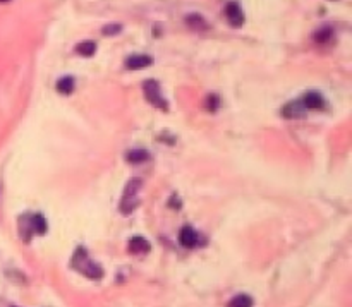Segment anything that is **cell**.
<instances>
[{
  "label": "cell",
  "instance_id": "obj_1",
  "mask_svg": "<svg viewBox=\"0 0 352 307\" xmlns=\"http://www.w3.org/2000/svg\"><path fill=\"white\" fill-rule=\"evenodd\" d=\"M143 91H144V96H146V100L150 101L153 107L162 108V110H167V101H165V98L162 96L160 86H158V83H156L155 79L144 81Z\"/></svg>",
  "mask_w": 352,
  "mask_h": 307
},
{
  "label": "cell",
  "instance_id": "obj_2",
  "mask_svg": "<svg viewBox=\"0 0 352 307\" xmlns=\"http://www.w3.org/2000/svg\"><path fill=\"white\" fill-rule=\"evenodd\" d=\"M139 189H141V180H139V179L129 180L127 187H125V191H124L122 204H120V208H122V211H124L125 215L131 213V211H134V208L138 206V202H133V199L136 197V194H138Z\"/></svg>",
  "mask_w": 352,
  "mask_h": 307
},
{
  "label": "cell",
  "instance_id": "obj_3",
  "mask_svg": "<svg viewBox=\"0 0 352 307\" xmlns=\"http://www.w3.org/2000/svg\"><path fill=\"white\" fill-rule=\"evenodd\" d=\"M225 16H227V21L230 22V26H234V28H241L246 21L244 12H242V9L239 7L236 2H230L225 6Z\"/></svg>",
  "mask_w": 352,
  "mask_h": 307
},
{
  "label": "cell",
  "instance_id": "obj_4",
  "mask_svg": "<svg viewBox=\"0 0 352 307\" xmlns=\"http://www.w3.org/2000/svg\"><path fill=\"white\" fill-rule=\"evenodd\" d=\"M179 241H180V244H182L184 247H187V249H193V247H196L198 244H200V235L194 232V228L184 227L182 230H180Z\"/></svg>",
  "mask_w": 352,
  "mask_h": 307
},
{
  "label": "cell",
  "instance_id": "obj_5",
  "mask_svg": "<svg viewBox=\"0 0 352 307\" xmlns=\"http://www.w3.org/2000/svg\"><path fill=\"white\" fill-rule=\"evenodd\" d=\"M153 64V58L148 55H131L125 58V67L131 71H139L144 69V67L151 65Z\"/></svg>",
  "mask_w": 352,
  "mask_h": 307
},
{
  "label": "cell",
  "instance_id": "obj_6",
  "mask_svg": "<svg viewBox=\"0 0 352 307\" xmlns=\"http://www.w3.org/2000/svg\"><path fill=\"white\" fill-rule=\"evenodd\" d=\"M302 105H304V108H311V110H319V108H323L325 100L319 93L311 91L302 98Z\"/></svg>",
  "mask_w": 352,
  "mask_h": 307
},
{
  "label": "cell",
  "instance_id": "obj_7",
  "mask_svg": "<svg viewBox=\"0 0 352 307\" xmlns=\"http://www.w3.org/2000/svg\"><path fill=\"white\" fill-rule=\"evenodd\" d=\"M302 114H304L302 101H292L285 108H282V115L287 117V119H296V117H301Z\"/></svg>",
  "mask_w": 352,
  "mask_h": 307
},
{
  "label": "cell",
  "instance_id": "obj_8",
  "mask_svg": "<svg viewBox=\"0 0 352 307\" xmlns=\"http://www.w3.org/2000/svg\"><path fill=\"white\" fill-rule=\"evenodd\" d=\"M186 24L194 31H203V29H208V22L203 19V16L200 14H191L186 17Z\"/></svg>",
  "mask_w": 352,
  "mask_h": 307
},
{
  "label": "cell",
  "instance_id": "obj_9",
  "mask_svg": "<svg viewBox=\"0 0 352 307\" xmlns=\"http://www.w3.org/2000/svg\"><path fill=\"white\" fill-rule=\"evenodd\" d=\"M129 251L131 252H148L150 251V242L143 237H133L129 241Z\"/></svg>",
  "mask_w": 352,
  "mask_h": 307
},
{
  "label": "cell",
  "instance_id": "obj_10",
  "mask_svg": "<svg viewBox=\"0 0 352 307\" xmlns=\"http://www.w3.org/2000/svg\"><path fill=\"white\" fill-rule=\"evenodd\" d=\"M57 91L62 94H71L74 91V79L71 76H66V78L57 81Z\"/></svg>",
  "mask_w": 352,
  "mask_h": 307
},
{
  "label": "cell",
  "instance_id": "obj_11",
  "mask_svg": "<svg viewBox=\"0 0 352 307\" xmlns=\"http://www.w3.org/2000/svg\"><path fill=\"white\" fill-rule=\"evenodd\" d=\"M76 52L83 57H91L94 52H97V43L94 42H83L76 47Z\"/></svg>",
  "mask_w": 352,
  "mask_h": 307
},
{
  "label": "cell",
  "instance_id": "obj_12",
  "mask_svg": "<svg viewBox=\"0 0 352 307\" xmlns=\"http://www.w3.org/2000/svg\"><path fill=\"white\" fill-rule=\"evenodd\" d=\"M127 161L129 163H143V161L148 160V151L144 150H133L127 153Z\"/></svg>",
  "mask_w": 352,
  "mask_h": 307
},
{
  "label": "cell",
  "instance_id": "obj_13",
  "mask_svg": "<svg viewBox=\"0 0 352 307\" xmlns=\"http://www.w3.org/2000/svg\"><path fill=\"white\" fill-rule=\"evenodd\" d=\"M229 307H252V299L249 295H246V293H241V295L234 297L230 300Z\"/></svg>",
  "mask_w": 352,
  "mask_h": 307
},
{
  "label": "cell",
  "instance_id": "obj_14",
  "mask_svg": "<svg viewBox=\"0 0 352 307\" xmlns=\"http://www.w3.org/2000/svg\"><path fill=\"white\" fill-rule=\"evenodd\" d=\"M83 273L86 275L88 278H94V280L102 278V268L97 263H88L86 268L83 269Z\"/></svg>",
  "mask_w": 352,
  "mask_h": 307
},
{
  "label": "cell",
  "instance_id": "obj_15",
  "mask_svg": "<svg viewBox=\"0 0 352 307\" xmlns=\"http://www.w3.org/2000/svg\"><path fill=\"white\" fill-rule=\"evenodd\" d=\"M33 228L36 230V233H43L47 230V222L42 215H36L33 216Z\"/></svg>",
  "mask_w": 352,
  "mask_h": 307
},
{
  "label": "cell",
  "instance_id": "obj_16",
  "mask_svg": "<svg viewBox=\"0 0 352 307\" xmlns=\"http://www.w3.org/2000/svg\"><path fill=\"white\" fill-rule=\"evenodd\" d=\"M332 36V29L325 28V29H319L316 35H314V40H316L318 43H327L328 40H330Z\"/></svg>",
  "mask_w": 352,
  "mask_h": 307
},
{
  "label": "cell",
  "instance_id": "obj_17",
  "mask_svg": "<svg viewBox=\"0 0 352 307\" xmlns=\"http://www.w3.org/2000/svg\"><path fill=\"white\" fill-rule=\"evenodd\" d=\"M120 29H122V26H120V24H108V26H105V28H103L102 31H103V35L112 36V35L120 33Z\"/></svg>",
  "mask_w": 352,
  "mask_h": 307
},
{
  "label": "cell",
  "instance_id": "obj_18",
  "mask_svg": "<svg viewBox=\"0 0 352 307\" xmlns=\"http://www.w3.org/2000/svg\"><path fill=\"white\" fill-rule=\"evenodd\" d=\"M218 108V98L216 96H210L208 98V110L210 112H215Z\"/></svg>",
  "mask_w": 352,
  "mask_h": 307
},
{
  "label": "cell",
  "instance_id": "obj_19",
  "mask_svg": "<svg viewBox=\"0 0 352 307\" xmlns=\"http://www.w3.org/2000/svg\"><path fill=\"white\" fill-rule=\"evenodd\" d=\"M6 2H9V0H0V4H6Z\"/></svg>",
  "mask_w": 352,
  "mask_h": 307
}]
</instances>
